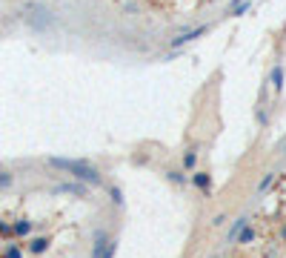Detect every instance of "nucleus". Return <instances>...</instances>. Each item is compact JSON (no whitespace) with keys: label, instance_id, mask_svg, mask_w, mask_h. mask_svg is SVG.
Segmentation results:
<instances>
[{"label":"nucleus","instance_id":"obj_1","mask_svg":"<svg viewBox=\"0 0 286 258\" xmlns=\"http://www.w3.org/2000/svg\"><path fill=\"white\" fill-rule=\"evenodd\" d=\"M49 164L63 169L69 175L80 178V181H89V184H100V172L92 164H83V161H69V158H49Z\"/></svg>","mask_w":286,"mask_h":258},{"label":"nucleus","instance_id":"obj_2","mask_svg":"<svg viewBox=\"0 0 286 258\" xmlns=\"http://www.w3.org/2000/svg\"><path fill=\"white\" fill-rule=\"evenodd\" d=\"M106 253H109V247H106V235H97L95 250H92V258H106Z\"/></svg>","mask_w":286,"mask_h":258},{"label":"nucleus","instance_id":"obj_3","mask_svg":"<svg viewBox=\"0 0 286 258\" xmlns=\"http://www.w3.org/2000/svg\"><path fill=\"white\" fill-rule=\"evenodd\" d=\"M192 184H194V187H200V189H209V187H212V178L206 175V172H194Z\"/></svg>","mask_w":286,"mask_h":258},{"label":"nucleus","instance_id":"obj_4","mask_svg":"<svg viewBox=\"0 0 286 258\" xmlns=\"http://www.w3.org/2000/svg\"><path fill=\"white\" fill-rule=\"evenodd\" d=\"M29 250H32L34 256H40V253H46V250H49V238H34L32 244H29Z\"/></svg>","mask_w":286,"mask_h":258},{"label":"nucleus","instance_id":"obj_5","mask_svg":"<svg viewBox=\"0 0 286 258\" xmlns=\"http://www.w3.org/2000/svg\"><path fill=\"white\" fill-rule=\"evenodd\" d=\"M206 29L200 26V29H194V32H186V35H181V37H175L172 40V46H181V43H186V40H192V37H197V35H203Z\"/></svg>","mask_w":286,"mask_h":258},{"label":"nucleus","instance_id":"obj_6","mask_svg":"<svg viewBox=\"0 0 286 258\" xmlns=\"http://www.w3.org/2000/svg\"><path fill=\"white\" fill-rule=\"evenodd\" d=\"M32 233V224L29 221H17L14 224V235H29Z\"/></svg>","mask_w":286,"mask_h":258},{"label":"nucleus","instance_id":"obj_7","mask_svg":"<svg viewBox=\"0 0 286 258\" xmlns=\"http://www.w3.org/2000/svg\"><path fill=\"white\" fill-rule=\"evenodd\" d=\"M194 164H197V155H194V152H186V155H183V166H186V169H192Z\"/></svg>","mask_w":286,"mask_h":258},{"label":"nucleus","instance_id":"obj_8","mask_svg":"<svg viewBox=\"0 0 286 258\" xmlns=\"http://www.w3.org/2000/svg\"><path fill=\"white\" fill-rule=\"evenodd\" d=\"M272 81H275V86L281 89V83H284V69H281V66H275V72H272Z\"/></svg>","mask_w":286,"mask_h":258},{"label":"nucleus","instance_id":"obj_9","mask_svg":"<svg viewBox=\"0 0 286 258\" xmlns=\"http://www.w3.org/2000/svg\"><path fill=\"white\" fill-rule=\"evenodd\" d=\"M3 258H23L20 247H9V250H6V253H3Z\"/></svg>","mask_w":286,"mask_h":258},{"label":"nucleus","instance_id":"obj_10","mask_svg":"<svg viewBox=\"0 0 286 258\" xmlns=\"http://www.w3.org/2000/svg\"><path fill=\"white\" fill-rule=\"evenodd\" d=\"M11 184V172H3V169H0V187H9Z\"/></svg>","mask_w":286,"mask_h":258},{"label":"nucleus","instance_id":"obj_11","mask_svg":"<svg viewBox=\"0 0 286 258\" xmlns=\"http://www.w3.org/2000/svg\"><path fill=\"white\" fill-rule=\"evenodd\" d=\"M14 233V227H9V224H0V235H11Z\"/></svg>","mask_w":286,"mask_h":258}]
</instances>
